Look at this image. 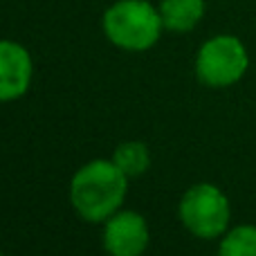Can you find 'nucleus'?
<instances>
[{
    "instance_id": "1",
    "label": "nucleus",
    "mask_w": 256,
    "mask_h": 256,
    "mask_svg": "<svg viewBox=\"0 0 256 256\" xmlns=\"http://www.w3.org/2000/svg\"><path fill=\"white\" fill-rule=\"evenodd\" d=\"M128 176L112 160H92L72 176L70 202L88 222H104L126 200Z\"/></svg>"
},
{
    "instance_id": "2",
    "label": "nucleus",
    "mask_w": 256,
    "mask_h": 256,
    "mask_svg": "<svg viewBox=\"0 0 256 256\" xmlns=\"http://www.w3.org/2000/svg\"><path fill=\"white\" fill-rule=\"evenodd\" d=\"M106 38L126 52H146L160 40L164 30L160 9L148 0H117L104 12Z\"/></svg>"
},
{
    "instance_id": "3",
    "label": "nucleus",
    "mask_w": 256,
    "mask_h": 256,
    "mask_svg": "<svg viewBox=\"0 0 256 256\" xmlns=\"http://www.w3.org/2000/svg\"><path fill=\"white\" fill-rule=\"evenodd\" d=\"M180 222L196 238L212 240L230 230L232 204L220 186L212 182H198L184 191L178 207Z\"/></svg>"
},
{
    "instance_id": "4",
    "label": "nucleus",
    "mask_w": 256,
    "mask_h": 256,
    "mask_svg": "<svg viewBox=\"0 0 256 256\" xmlns=\"http://www.w3.org/2000/svg\"><path fill=\"white\" fill-rule=\"evenodd\" d=\"M196 76L207 88L236 86L250 68V54L238 36L218 34L207 38L196 54Z\"/></svg>"
},
{
    "instance_id": "5",
    "label": "nucleus",
    "mask_w": 256,
    "mask_h": 256,
    "mask_svg": "<svg viewBox=\"0 0 256 256\" xmlns=\"http://www.w3.org/2000/svg\"><path fill=\"white\" fill-rule=\"evenodd\" d=\"M148 222L137 212H115L104 225L102 243L110 256H142L148 248Z\"/></svg>"
},
{
    "instance_id": "6",
    "label": "nucleus",
    "mask_w": 256,
    "mask_h": 256,
    "mask_svg": "<svg viewBox=\"0 0 256 256\" xmlns=\"http://www.w3.org/2000/svg\"><path fill=\"white\" fill-rule=\"evenodd\" d=\"M34 63L25 45L0 38V102L20 99L30 90Z\"/></svg>"
},
{
    "instance_id": "7",
    "label": "nucleus",
    "mask_w": 256,
    "mask_h": 256,
    "mask_svg": "<svg viewBox=\"0 0 256 256\" xmlns=\"http://www.w3.org/2000/svg\"><path fill=\"white\" fill-rule=\"evenodd\" d=\"M160 16H162L164 30L186 34L196 30L198 22L204 18L207 2L204 0H162L160 2Z\"/></svg>"
},
{
    "instance_id": "8",
    "label": "nucleus",
    "mask_w": 256,
    "mask_h": 256,
    "mask_svg": "<svg viewBox=\"0 0 256 256\" xmlns=\"http://www.w3.org/2000/svg\"><path fill=\"white\" fill-rule=\"evenodd\" d=\"M112 162L126 173L128 178H140L150 166V150L144 142H124L115 148Z\"/></svg>"
},
{
    "instance_id": "9",
    "label": "nucleus",
    "mask_w": 256,
    "mask_h": 256,
    "mask_svg": "<svg viewBox=\"0 0 256 256\" xmlns=\"http://www.w3.org/2000/svg\"><path fill=\"white\" fill-rule=\"evenodd\" d=\"M218 256H256V225L227 230L218 245Z\"/></svg>"
},
{
    "instance_id": "10",
    "label": "nucleus",
    "mask_w": 256,
    "mask_h": 256,
    "mask_svg": "<svg viewBox=\"0 0 256 256\" xmlns=\"http://www.w3.org/2000/svg\"><path fill=\"white\" fill-rule=\"evenodd\" d=\"M0 256H4V254H2V252H0Z\"/></svg>"
}]
</instances>
